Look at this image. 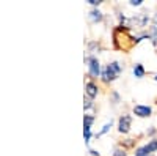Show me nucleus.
<instances>
[{"label": "nucleus", "mask_w": 157, "mask_h": 156, "mask_svg": "<svg viewBox=\"0 0 157 156\" xmlns=\"http://www.w3.org/2000/svg\"><path fill=\"white\" fill-rule=\"evenodd\" d=\"M123 71L121 68V65L118 63V62H112L110 65H107L105 70L102 71V77H104V81L109 82V81H115L118 76H120V73Z\"/></svg>", "instance_id": "obj_1"}, {"label": "nucleus", "mask_w": 157, "mask_h": 156, "mask_svg": "<svg viewBox=\"0 0 157 156\" xmlns=\"http://www.w3.org/2000/svg\"><path fill=\"white\" fill-rule=\"evenodd\" d=\"M149 21V16L146 13H140V14H135L130 19H124V22L129 25V27H145Z\"/></svg>", "instance_id": "obj_2"}, {"label": "nucleus", "mask_w": 157, "mask_h": 156, "mask_svg": "<svg viewBox=\"0 0 157 156\" xmlns=\"http://www.w3.org/2000/svg\"><path fill=\"white\" fill-rule=\"evenodd\" d=\"M130 125H132V117L124 114L120 118V122H118V131H120L121 134H127L130 131Z\"/></svg>", "instance_id": "obj_3"}, {"label": "nucleus", "mask_w": 157, "mask_h": 156, "mask_svg": "<svg viewBox=\"0 0 157 156\" xmlns=\"http://www.w3.org/2000/svg\"><path fill=\"white\" fill-rule=\"evenodd\" d=\"M134 114L137 117H140V118H146V117H149L152 114V109L149 106H143V104H137V106H134Z\"/></svg>", "instance_id": "obj_4"}, {"label": "nucleus", "mask_w": 157, "mask_h": 156, "mask_svg": "<svg viewBox=\"0 0 157 156\" xmlns=\"http://www.w3.org/2000/svg\"><path fill=\"white\" fill-rule=\"evenodd\" d=\"M88 68H90V74L91 76H94V77H98L99 76V73H101V68H99V62H98V58L96 57H88Z\"/></svg>", "instance_id": "obj_5"}, {"label": "nucleus", "mask_w": 157, "mask_h": 156, "mask_svg": "<svg viewBox=\"0 0 157 156\" xmlns=\"http://www.w3.org/2000/svg\"><path fill=\"white\" fill-rule=\"evenodd\" d=\"M148 40H151L154 46L157 44V27H155V25H151V27H149V32H148Z\"/></svg>", "instance_id": "obj_6"}, {"label": "nucleus", "mask_w": 157, "mask_h": 156, "mask_svg": "<svg viewBox=\"0 0 157 156\" xmlns=\"http://www.w3.org/2000/svg\"><path fill=\"white\" fill-rule=\"evenodd\" d=\"M145 68H143V65L141 63H137L135 66H134V76L137 77V79H141L143 76H145Z\"/></svg>", "instance_id": "obj_7"}, {"label": "nucleus", "mask_w": 157, "mask_h": 156, "mask_svg": "<svg viewBox=\"0 0 157 156\" xmlns=\"http://www.w3.org/2000/svg\"><path fill=\"white\" fill-rule=\"evenodd\" d=\"M86 95H88L90 98H94V96L98 95V87H96L93 82H88V84H86Z\"/></svg>", "instance_id": "obj_8"}, {"label": "nucleus", "mask_w": 157, "mask_h": 156, "mask_svg": "<svg viewBox=\"0 0 157 156\" xmlns=\"http://www.w3.org/2000/svg\"><path fill=\"white\" fill-rule=\"evenodd\" d=\"M90 19L93 21V22H99V21H102V13H101L99 10L90 11Z\"/></svg>", "instance_id": "obj_9"}, {"label": "nucleus", "mask_w": 157, "mask_h": 156, "mask_svg": "<svg viewBox=\"0 0 157 156\" xmlns=\"http://www.w3.org/2000/svg\"><path fill=\"white\" fill-rule=\"evenodd\" d=\"M135 156H151V153H149L146 145H143V147H138L135 150Z\"/></svg>", "instance_id": "obj_10"}, {"label": "nucleus", "mask_w": 157, "mask_h": 156, "mask_svg": "<svg viewBox=\"0 0 157 156\" xmlns=\"http://www.w3.org/2000/svg\"><path fill=\"white\" fill-rule=\"evenodd\" d=\"M146 147H148L149 153H154V151H157V139H152V140H149L148 144H146Z\"/></svg>", "instance_id": "obj_11"}, {"label": "nucleus", "mask_w": 157, "mask_h": 156, "mask_svg": "<svg viewBox=\"0 0 157 156\" xmlns=\"http://www.w3.org/2000/svg\"><path fill=\"white\" fill-rule=\"evenodd\" d=\"M94 122V117L93 115H85L83 118V128H91V123Z\"/></svg>", "instance_id": "obj_12"}, {"label": "nucleus", "mask_w": 157, "mask_h": 156, "mask_svg": "<svg viewBox=\"0 0 157 156\" xmlns=\"http://www.w3.org/2000/svg\"><path fill=\"white\" fill-rule=\"evenodd\" d=\"M110 128H112V122H110V123H107L105 126H104V128L101 129V133H98V137H99V136H102V134H105V133L109 131V129H110Z\"/></svg>", "instance_id": "obj_13"}, {"label": "nucleus", "mask_w": 157, "mask_h": 156, "mask_svg": "<svg viewBox=\"0 0 157 156\" xmlns=\"http://www.w3.org/2000/svg\"><path fill=\"white\" fill-rule=\"evenodd\" d=\"M113 156H127V154H126V151H124L123 148H116V150L113 151Z\"/></svg>", "instance_id": "obj_14"}, {"label": "nucleus", "mask_w": 157, "mask_h": 156, "mask_svg": "<svg viewBox=\"0 0 157 156\" xmlns=\"http://www.w3.org/2000/svg\"><path fill=\"white\" fill-rule=\"evenodd\" d=\"M83 136H85V140L88 142L90 137H91V131H90V128H83Z\"/></svg>", "instance_id": "obj_15"}, {"label": "nucleus", "mask_w": 157, "mask_h": 156, "mask_svg": "<svg viewBox=\"0 0 157 156\" xmlns=\"http://www.w3.org/2000/svg\"><path fill=\"white\" fill-rule=\"evenodd\" d=\"M129 3L132 5V6H140V5H141V0H130Z\"/></svg>", "instance_id": "obj_16"}, {"label": "nucleus", "mask_w": 157, "mask_h": 156, "mask_svg": "<svg viewBox=\"0 0 157 156\" xmlns=\"http://www.w3.org/2000/svg\"><path fill=\"white\" fill-rule=\"evenodd\" d=\"M88 2H90L91 5H99V3H101L99 0H88Z\"/></svg>", "instance_id": "obj_17"}, {"label": "nucleus", "mask_w": 157, "mask_h": 156, "mask_svg": "<svg viewBox=\"0 0 157 156\" xmlns=\"http://www.w3.org/2000/svg\"><path fill=\"white\" fill-rule=\"evenodd\" d=\"M152 25H155V27H157V13H155V14H154V18H152Z\"/></svg>", "instance_id": "obj_18"}, {"label": "nucleus", "mask_w": 157, "mask_h": 156, "mask_svg": "<svg viewBox=\"0 0 157 156\" xmlns=\"http://www.w3.org/2000/svg\"><path fill=\"white\" fill-rule=\"evenodd\" d=\"M90 153H91V154H93V156H99V153H98V151H93V150H91Z\"/></svg>", "instance_id": "obj_19"}, {"label": "nucleus", "mask_w": 157, "mask_h": 156, "mask_svg": "<svg viewBox=\"0 0 157 156\" xmlns=\"http://www.w3.org/2000/svg\"><path fill=\"white\" fill-rule=\"evenodd\" d=\"M154 81H155V82H157V74H155V77H154Z\"/></svg>", "instance_id": "obj_20"}, {"label": "nucleus", "mask_w": 157, "mask_h": 156, "mask_svg": "<svg viewBox=\"0 0 157 156\" xmlns=\"http://www.w3.org/2000/svg\"><path fill=\"white\" fill-rule=\"evenodd\" d=\"M151 156H152V154H151Z\"/></svg>", "instance_id": "obj_21"}]
</instances>
